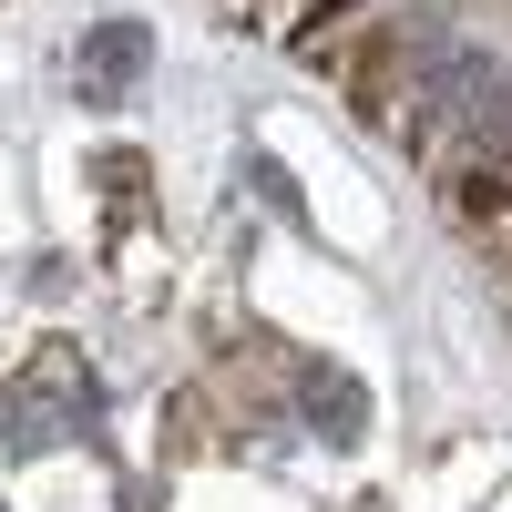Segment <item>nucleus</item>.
<instances>
[{
  "mask_svg": "<svg viewBox=\"0 0 512 512\" xmlns=\"http://www.w3.org/2000/svg\"><path fill=\"white\" fill-rule=\"evenodd\" d=\"M134 72H144V21H103L93 52H82V103H113Z\"/></svg>",
  "mask_w": 512,
  "mask_h": 512,
  "instance_id": "f257e3e1",
  "label": "nucleus"
},
{
  "mask_svg": "<svg viewBox=\"0 0 512 512\" xmlns=\"http://www.w3.org/2000/svg\"><path fill=\"white\" fill-rule=\"evenodd\" d=\"M308 420H318V431L328 441H359V420H369V400H359V379H308Z\"/></svg>",
  "mask_w": 512,
  "mask_h": 512,
  "instance_id": "f03ea898",
  "label": "nucleus"
}]
</instances>
